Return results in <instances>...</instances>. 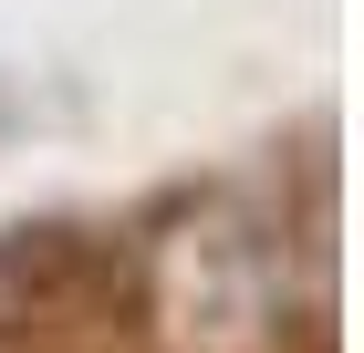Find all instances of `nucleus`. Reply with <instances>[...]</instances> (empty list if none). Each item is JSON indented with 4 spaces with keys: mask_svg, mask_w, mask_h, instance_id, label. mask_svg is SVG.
I'll return each instance as SVG.
<instances>
[{
    "mask_svg": "<svg viewBox=\"0 0 364 353\" xmlns=\"http://www.w3.org/2000/svg\"><path fill=\"white\" fill-rule=\"evenodd\" d=\"M0 281L31 301V312H105V301H125V260H114L105 239H84V229H11L0 239Z\"/></svg>",
    "mask_w": 364,
    "mask_h": 353,
    "instance_id": "f257e3e1",
    "label": "nucleus"
}]
</instances>
